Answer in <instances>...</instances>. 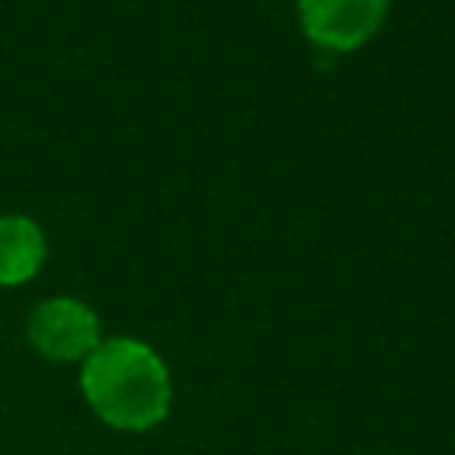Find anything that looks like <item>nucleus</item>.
<instances>
[{
  "mask_svg": "<svg viewBox=\"0 0 455 455\" xmlns=\"http://www.w3.org/2000/svg\"><path fill=\"white\" fill-rule=\"evenodd\" d=\"M82 395L114 430H149L171 409V373L164 359L135 338H107L82 359Z\"/></svg>",
  "mask_w": 455,
  "mask_h": 455,
  "instance_id": "f257e3e1",
  "label": "nucleus"
},
{
  "mask_svg": "<svg viewBox=\"0 0 455 455\" xmlns=\"http://www.w3.org/2000/svg\"><path fill=\"white\" fill-rule=\"evenodd\" d=\"M25 338L39 355L53 363H82L103 341L100 316L71 295L43 299L25 320Z\"/></svg>",
  "mask_w": 455,
  "mask_h": 455,
  "instance_id": "f03ea898",
  "label": "nucleus"
},
{
  "mask_svg": "<svg viewBox=\"0 0 455 455\" xmlns=\"http://www.w3.org/2000/svg\"><path fill=\"white\" fill-rule=\"evenodd\" d=\"M306 39L327 53L359 50L377 36L391 0H295Z\"/></svg>",
  "mask_w": 455,
  "mask_h": 455,
  "instance_id": "7ed1b4c3",
  "label": "nucleus"
},
{
  "mask_svg": "<svg viewBox=\"0 0 455 455\" xmlns=\"http://www.w3.org/2000/svg\"><path fill=\"white\" fill-rule=\"evenodd\" d=\"M46 259V235L25 213H0V284H25Z\"/></svg>",
  "mask_w": 455,
  "mask_h": 455,
  "instance_id": "20e7f679",
  "label": "nucleus"
}]
</instances>
